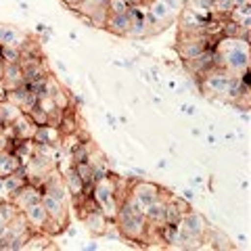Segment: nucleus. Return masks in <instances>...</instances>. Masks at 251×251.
<instances>
[{
	"instance_id": "f257e3e1",
	"label": "nucleus",
	"mask_w": 251,
	"mask_h": 251,
	"mask_svg": "<svg viewBox=\"0 0 251 251\" xmlns=\"http://www.w3.org/2000/svg\"><path fill=\"white\" fill-rule=\"evenodd\" d=\"M214 50L220 52L222 57V69L232 75H243L249 72V42L243 38H228V36H220L214 42Z\"/></svg>"
},
{
	"instance_id": "f03ea898",
	"label": "nucleus",
	"mask_w": 251,
	"mask_h": 251,
	"mask_svg": "<svg viewBox=\"0 0 251 251\" xmlns=\"http://www.w3.org/2000/svg\"><path fill=\"white\" fill-rule=\"evenodd\" d=\"M115 224L122 232V239L130 243H145L147 239V218L145 214H136L128 203L122 199L120 207H117Z\"/></svg>"
},
{
	"instance_id": "7ed1b4c3",
	"label": "nucleus",
	"mask_w": 251,
	"mask_h": 251,
	"mask_svg": "<svg viewBox=\"0 0 251 251\" xmlns=\"http://www.w3.org/2000/svg\"><path fill=\"white\" fill-rule=\"evenodd\" d=\"M90 197L97 201L99 209L103 211L107 220H115L117 207H120V199H117L113 174H107L103 178L94 180V186H92V191H90Z\"/></svg>"
},
{
	"instance_id": "20e7f679",
	"label": "nucleus",
	"mask_w": 251,
	"mask_h": 251,
	"mask_svg": "<svg viewBox=\"0 0 251 251\" xmlns=\"http://www.w3.org/2000/svg\"><path fill=\"white\" fill-rule=\"evenodd\" d=\"M159 191H161V186H157V184H153V182H149V180H143V178H130L128 191H126V195H130V197L134 199L140 207L147 209L157 197H159Z\"/></svg>"
},
{
	"instance_id": "39448f33",
	"label": "nucleus",
	"mask_w": 251,
	"mask_h": 251,
	"mask_svg": "<svg viewBox=\"0 0 251 251\" xmlns=\"http://www.w3.org/2000/svg\"><path fill=\"white\" fill-rule=\"evenodd\" d=\"M40 199H42V188L29 184V182H25L19 188V191H15L13 195H9V201L19 211H23L29 205H34V203H40Z\"/></svg>"
},
{
	"instance_id": "423d86ee",
	"label": "nucleus",
	"mask_w": 251,
	"mask_h": 251,
	"mask_svg": "<svg viewBox=\"0 0 251 251\" xmlns=\"http://www.w3.org/2000/svg\"><path fill=\"white\" fill-rule=\"evenodd\" d=\"M42 193L50 195V197L59 199V201H63V203H67V201H69V191H67L65 180H63V174L59 172V168H54L50 174L46 176L44 184H42Z\"/></svg>"
},
{
	"instance_id": "0eeeda50",
	"label": "nucleus",
	"mask_w": 251,
	"mask_h": 251,
	"mask_svg": "<svg viewBox=\"0 0 251 251\" xmlns=\"http://www.w3.org/2000/svg\"><path fill=\"white\" fill-rule=\"evenodd\" d=\"M40 203H42V207L46 209L49 218H52L54 222H59L63 228H67V226H69L67 203H63V201H59V199H54V197H50V195H46V193H42Z\"/></svg>"
},
{
	"instance_id": "6e6552de",
	"label": "nucleus",
	"mask_w": 251,
	"mask_h": 251,
	"mask_svg": "<svg viewBox=\"0 0 251 251\" xmlns=\"http://www.w3.org/2000/svg\"><path fill=\"white\" fill-rule=\"evenodd\" d=\"M27 36H29L27 31H23L17 25L0 23V46H15V49H19V46L25 42Z\"/></svg>"
},
{
	"instance_id": "1a4fd4ad",
	"label": "nucleus",
	"mask_w": 251,
	"mask_h": 251,
	"mask_svg": "<svg viewBox=\"0 0 251 251\" xmlns=\"http://www.w3.org/2000/svg\"><path fill=\"white\" fill-rule=\"evenodd\" d=\"M23 214H25V220L29 224V228L34 232H42L46 222H49V214H46V209L42 207V203H34V205H29L23 209Z\"/></svg>"
},
{
	"instance_id": "9d476101",
	"label": "nucleus",
	"mask_w": 251,
	"mask_h": 251,
	"mask_svg": "<svg viewBox=\"0 0 251 251\" xmlns=\"http://www.w3.org/2000/svg\"><path fill=\"white\" fill-rule=\"evenodd\" d=\"M0 82H2L4 90H13V88H17V86L25 84V77H23V72H21L19 63H4Z\"/></svg>"
},
{
	"instance_id": "9b49d317",
	"label": "nucleus",
	"mask_w": 251,
	"mask_h": 251,
	"mask_svg": "<svg viewBox=\"0 0 251 251\" xmlns=\"http://www.w3.org/2000/svg\"><path fill=\"white\" fill-rule=\"evenodd\" d=\"M86 163L90 166L94 180H97V178H103V176H107V174H111V170H109V163H107V157L100 153L97 147H94L92 151H90V155L86 157Z\"/></svg>"
},
{
	"instance_id": "f8f14e48",
	"label": "nucleus",
	"mask_w": 251,
	"mask_h": 251,
	"mask_svg": "<svg viewBox=\"0 0 251 251\" xmlns=\"http://www.w3.org/2000/svg\"><path fill=\"white\" fill-rule=\"evenodd\" d=\"M11 126H13V132H15V140H31L34 138L36 128H38L25 113H21Z\"/></svg>"
},
{
	"instance_id": "ddd939ff",
	"label": "nucleus",
	"mask_w": 251,
	"mask_h": 251,
	"mask_svg": "<svg viewBox=\"0 0 251 251\" xmlns=\"http://www.w3.org/2000/svg\"><path fill=\"white\" fill-rule=\"evenodd\" d=\"M25 182H27V178H25V172H23V166H21L19 170H15L13 174H6V176L0 178V191L6 193V195H13Z\"/></svg>"
},
{
	"instance_id": "4468645a",
	"label": "nucleus",
	"mask_w": 251,
	"mask_h": 251,
	"mask_svg": "<svg viewBox=\"0 0 251 251\" xmlns=\"http://www.w3.org/2000/svg\"><path fill=\"white\" fill-rule=\"evenodd\" d=\"M63 174V180H65V186H67V191H69V199L72 197H77V195H86L84 191V182H82V178L77 176V172L74 166H69L61 172Z\"/></svg>"
},
{
	"instance_id": "2eb2a0df",
	"label": "nucleus",
	"mask_w": 251,
	"mask_h": 251,
	"mask_svg": "<svg viewBox=\"0 0 251 251\" xmlns=\"http://www.w3.org/2000/svg\"><path fill=\"white\" fill-rule=\"evenodd\" d=\"M82 222H84V226H86V228H88L92 234H103L105 226H107V218H105L103 211L97 207V209L88 211V214L82 218Z\"/></svg>"
},
{
	"instance_id": "dca6fc26",
	"label": "nucleus",
	"mask_w": 251,
	"mask_h": 251,
	"mask_svg": "<svg viewBox=\"0 0 251 251\" xmlns=\"http://www.w3.org/2000/svg\"><path fill=\"white\" fill-rule=\"evenodd\" d=\"M31 140H34V143H46V145H57L59 147L61 132H59V128H54V126H38Z\"/></svg>"
},
{
	"instance_id": "f3484780",
	"label": "nucleus",
	"mask_w": 251,
	"mask_h": 251,
	"mask_svg": "<svg viewBox=\"0 0 251 251\" xmlns=\"http://www.w3.org/2000/svg\"><path fill=\"white\" fill-rule=\"evenodd\" d=\"M128 27H130L128 13H124V15H109V17H107L105 29L111 31V34H115V36L126 38V31H128Z\"/></svg>"
},
{
	"instance_id": "a211bd4d",
	"label": "nucleus",
	"mask_w": 251,
	"mask_h": 251,
	"mask_svg": "<svg viewBox=\"0 0 251 251\" xmlns=\"http://www.w3.org/2000/svg\"><path fill=\"white\" fill-rule=\"evenodd\" d=\"M77 128H80V124H77V111H75L74 105H69L67 109H63L59 132H61V134H74Z\"/></svg>"
},
{
	"instance_id": "6ab92c4d",
	"label": "nucleus",
	"mask_w": 251,
	"mask_h": 251,
	"mask_svg": "<svg viewBox=\"0 0 251 251\" xmlns=\"http://www.w3.org/2000/svg\"><path fill=\"white\" fill-rule=\"evenodd\" d=\"M11 151L19 157L21 166H25L29 161V157L36 151V143L34 140H11Z\"/></svg>"
},
{
	"instance_id": "aec40b11",
	"label": "nucleus",
	"mask_w": 251,
	"mask_h": 251,
	"mask_svg": "<svg viewBox=\"0 0 251 251\" xmlns=\"http://www.w3.org/2000/svg\"><path fill=\"white\" fill-rule=\"evenodd\" d=\"M234 23H239L243 27H251V4H239V6H232L228 17Z\"/></svg>"
},
{
	"instance_id": "412c9836",
	"label": "nucleus",
	"mask_w": 251,
	"mask_h": 251,
	"mask_svg": "<svg viewBox=\"0 0 251 251\" xmlns=\"http://www.w3.org/2000/svg\"><path fill=\"white\" fill-rule=\"evenodd\" d=\"M19 168H21V161L13 151H2L0 153V178L6 176V174H13V172L19 170Z\"/></svg>"
},
{
	"instance_id": "4be33fe9",
	"label": "nucleus",
	"mask_w": 251,
	"mask_h": 251,
	"mask_svg": "<svg viewBox=\"0 0 251 251\" xmlns=\"http://www.w3.org/2000/svg\"><path fill=\"white\" fill-rule=\"evenodd\" d=\"M19 115H21V109L17 105H13L11 100H6V99H0V124L2 126L13 124Z\"/></svg>"
},
{
	"instance_id": "5701e85b",
	"label": "nucleus",
	"mask_w": 251,
	"mask_h": 251,
	"mask_svg": "<svg viewBox=\"0 0 251 251\" xmlns=\"http://www.w3.org/2000/svg\"><path fill=\"white\" fill-rule=\"evenodd\" d=\"M25 57H42L40 40H38V38L27 36L25 42L19 46V59H25Z\"/></svg>"
},
{
	"instance_id": "b1692460",
	"label": "nucleus",
	"mask_w": 251,
	"mask_h": 251,
	"mask_svg": "<svg viewBox=\"0 0 251 251\" xmlns=\"http://www.w3.org/2000/svg\"><path fill=\"white\" fill-rule=\"evenodd\" d=\"M74 168H75V172H77V176L82 178L86 195H90L92 186H94V176H92V170H90V166H88V163H86V161H77V163H74Z\"/></svg>"
},
{
	"instance_id": "393cba45",
	"label": "nucleus",
	"mask_w": 251,
	"mask_h": 251,
	"mask_svg": "<svg viewBox=\"0 0 251 251\" xmlns=\"http://www.w3.org/2000/svg\"><path fill=\"white\" fill-rule=\"evenodd\" d=\"M94 149L92 140H77L75 147L69 151V157H72V161L77 163V161H86V157L90 155V151Z\"/></svg>"
},
{
	"instance_id": "a878e982",
	"label": "nucleus",
	"mask_w": 251,
	"mask_h": 251,
	"mask_svg": "<svg viewBox=\"0 0 251 251\" xmlns=\"http://www.w3.org/2000/svg\"><path fill=\"white\" fill-rule=\"evenodd\" d=\"M52 100H54V107H59V109H67L69 105H72V94H69L65 88H61L52 94Z\"/></svg>"
},
{
	"instance_id": "bb28decb",
	"label": "nucleus",
	"mask_w": 251,
	"mask_h": 251,
	"mask_svg": "<svg viewBox=\"0 0 251 251\" xmlns=\"http://www.w3.org/2000/svg\"><path fill=\"white\" fill-rule=\"evenodd\" d=\"M128 9H130L128 0H109L107 2L109 15H124V13H128Z\"/></svg>"
},
{
	"instance_id": "cd10ccee",
	"label": "nucleus",
	"mask_w": 251,
	"mask_h": 251,
	"mask_svg": "<svg viewBox=\"0 0 251 251\" xmlns=\"http://www.w3.org/2000/svg\"><path fill=\"white\" fill-rule=\"evenodd\" d=\"M27 117H29V120L31 122H34L36 126H46V124H49V113H46V111H42V109L40 107H34V109H29V111L25 113Z\"/></svg>"
},
{
	"instance_id": "c85d7f7f",
	"label": "nucleus",
	"mask_w": 251,
	"mask_h": 251,
	"mask_svg": "<svg viewBox=\"0 0 251 251\" xmlns=\"http://www.w3.org/2000/svg\"><path fill=\"white\" fill-rule=\"evenodd\" d=\"M19 214V209L13 205V203L6 199V201H0V216H2L4 222H11V220Z\"/></svg>"
},
{
	"instance_id": "c756f323",
	"label": "nucleus",
	"mask_w": 251,
	"mask_h": 251,
	"mask_svg": "<svg viewBox=\"0 0 251 251\" xmlns=\"http://www.w3.org/2000/svg\"><path fill=\"white\" fill-rule=\"evenodd\" d=\"M0 57L4 63H19V49L15 46H0Z\"/></svg>"
},
{
	"instance_id": "7c9ffc66",
	"label": "nucleus",
	"mask_w": 251,
	"mask_h": 251,
	"mask_svg": "<svg viewBox=\"0 0 251 251\" xmlns=\"http://www.w3.org/2000/svg\"><path fill=\"white\" fill-rule=\"evenodd\" d=\"M180 218H182V214L178 211V207L172 201H168L166 203V224H178Z\"/></svg>"
},
{
	"instance_id": "2f4dec72",
	"label": "nucleus",
	"mask_w": 251,
	"mask_h": 251,
	"mask_svg": "<svg viewBox=\"0 0 251 251\" xmlns=\"http://www.w3.org/2000/svg\"><path fill=\"white\" fill-rule=\"evenodd\" d=\"M61 117H63V109L54 107L52 111H49V124H46V126H54V128H59V124H61Z\"/></svg>"
},
{
	"instance_id": "473e14b6",
	"label": "nucleus",
	"mask_w": 251,
	"mask_h": 251,
	"mask_svg": "<svg viewBox=\"0 0 251 251\" xmlns=\"http://www.w3.org/2000/svg\"><path fill=\"white\" fill-rule=\"evenodd\" d=\"M166 2H168V6H170V11H172V13H174V15H176V17H178V15H180V13H182V9H184V6H186V0H166Z\"/></svg>"
},
{
	"instance_id": "72a5a7b5",
	"label": "nucleus",
	"mask_w": 251,
	"mask_h": 251,
	"mask_svg": "<svg viewBox=\"0 0 251 251\" xmlns=\"http://www.w3.org/2000/svg\"><path fill=\"white\" fill-rule=\"evenodd\" d=\"M38 107H40L42 111H46V113L52 111V109H54V100H52V97H40V99H38Z\"/></svg>"
},
{
	"instance_id": "f704fd0d",
	"label": "nucleus",
	"mask_w": 251,
	"mask_h": 251,
	"mask_svg": "<svg viewBox=\"0 0 251 251\" xmlns=\"http://www.w3.org/2000/svg\"><path fill=\"white\" fill-rule=\"evenodd\" d=\"M2 151H11V140L2 134V130H0V153Z\"/></svg>"
},
{
	"instance_id": "c9c22d12",
	"label": "nucleus",
	"mask_w": 251,
	"mask_h": 251,
	"mask_svg": "<svg viewBox=\"0 0 251 251\" xmlns=\"http://www.w3.org/2000/svg\"><path fill=\"white\" fill-rule=\"evenodd\" d=\"M180 197H184L186 201H191V199L195 197V191H193V188H186V191H182V195H180Z\"/></svg>"
},
{
	"instance_id": "e433bc0d",
	"label": "nucleus",
	"mask_w": 251,
	"mask_h": 251,
	"mask_svg": "<svg viewBox=\"0 0 251 251\" xmlns=\"http://www.w3.org/2000/svg\"><path fill=\"white\" fill-rule=\"evenodd\" d=\"M182 111H184L186 115H193V113H195V107H193V105H182Z\"/></svg>"
},
{
	"instance_id": "4c0bfd02",
	"label": "nucleus",
	"mask_w": 251,
	"mask_h": 251,
	"mask_svg": "<svg viewBox=\"0 0 251 251\" xmlns=\"http://www.w3.org/2000/svg\"><path fill=\"white\" fill-rule=\"evenodd\" d=\"M232 6H239V4H251V0H230Z\"/></svg>"
},
{
	"instance_id": "58836bf2",
	"label": "nucleus",
	"mask_w": 251,
	"mask_h": 251,
	"mask_svg": "<svg viewBox=\"0 0 251 251\" xmlns=\"http://www.w3.org/2000/svg\"><path fill=\"white\" fill-rule=\"evenodd\" d=\"M36 31H38V34H44V31H46V25H44V23H38V25H36Z\"/></svg>"
},
{
	"instance_id": "ea45409f",
	"label": "nucleus",
	"mask_w": 251,
	"mask_h": 251,
	"mask_svg": "<svg viewBox=\"0 0 251 251\" xmlns=\"http://www.w3.org/2000/svg\"><path fill=\"white\" fill-rule=\"evenodd\" d=\"M63 2H65V4H69V9H72V6H75L77 2H82V0H63Z\"/></svg>"
},
{
	"instance_id": "a19ab883",
	"label": "nucleus",
	"mask_w": 251,
	"mask_h": 251,
	"mask_svg": "<svg viewBox=\"0 0 251 251\" xmlns=\"http://www.w3.org/2000/svg\"><path fill=\"white\" fill-rule=\"evenodd\" d=\"M2 69H4V59L0 57V77H2Z\"/></svg>"
},
{
	"instance_id": "79ce46f5",
	"label": "nucleus",
	"mask_w": 251,
	"mask_h": 251,
	"mask_svg": "<svg viewBox=\"0 0 251 251\" xmlns=\"http://www.w3.org/2000/svg\"><path fill=\"white\" fill-rule=\"evenodd\" d=\"M86 249H90V251H94V249H99L97 245H94V243H88V245H86Z\"/></svg>"
}]
</instances>
